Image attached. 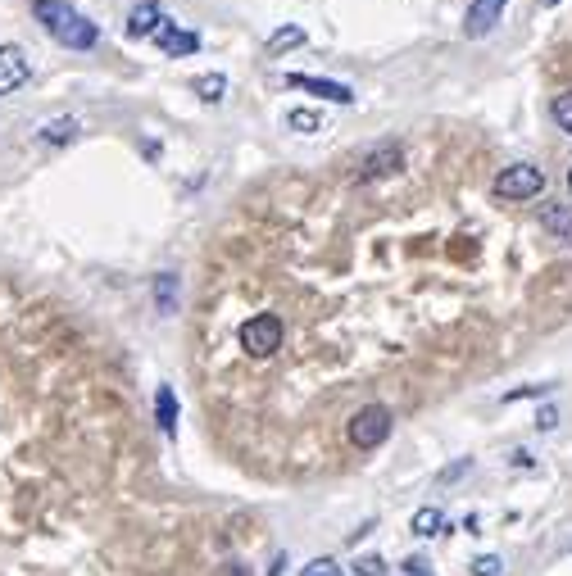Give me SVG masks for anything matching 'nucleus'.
<instances>
[{
  "label": "nucleus",
  "instance_id": "f257e3e1",
  "mask_svg": "<svg viewBox=\"0 0 572 576\" xmlns=\"http://www.w3.org/2000/svg\"><path fill=\"white\" fill-rule=\"evenodd\" d=\"M32 14H37V23L50 32V37L69 50H91L100 41V28L87 19V14L73 10L69 0H32Z\"/></svg>",
  "mask_w": 572,
  "mask_h": 576
},
{
  "label": "nucleus",
  "instance_id": "f03ea898",
  "mask_svg": "<svg viewBox=\"0 0 572 576\" xmlns=\"http://www.w3.org/2000/svg\"><path fill=\"white\" fill-rule=\"evenodd\" d=\"M282 341H286V323L277 313H255L250 323H241V350L250 359H273L282 350Z\"/></svg>",
  "mask_w": 572,
  "mask_h": 576
},
{
  "label": "nucleus",
  "instance_id": "7ed1b4c3",
  "mask_svg": "<svg viewBox=\"0 0 572 576\" xmlns=\"http://www.w3.org/2000/svg\"><path fill=\"white\" fill-rule=\"evenodd\" d=\"M391 427H395V413L386 409V404H364V409L350 418L346 436H350L355 450H377V445L391 436Z\"/></svg>",
  "mask_w": 572,
  "mask_h": 576
},
{
  "label": "nucleus",
  "instance_id": "20e7f679",
  "mask_svg": "<svg viewBox=\"0 0 572 576\" xmlns=\"http://www.w3.org/2000/svg\"><path fill=\"white\" fill-rule=\"evenodd\" d=\"M545 191V173L536 164H509L495 177V196L500 200H536Z\"/></svg>",
  "mask_w": 572,
  "mask_h": 576
},
{
  "label": "nucleus",
  "instance_id": "39448f33",
  "mask_svg": "<svg viewBox=\"0 0 572 576\" xmlns=\"http://www.w3.org/2000/svg\"><path fill=\"white\" fill-rule=\"evenodd\" d=\"M28 78H32L28 55H23L19 46H0V96H10V91H19Z\"/></svg>",
  "mask_w": 572,
  "mask_h": 576
},
{
  "label": "nucleus",
  "instance_id": "423d86ee",
  "mask_svg": "<svg viewBox=\"0 0 572 576\" xmlns=\"http://www.w3.org/2000/svg\"><path fill=\"white\" fill-rule=\"evenodd\" d=\"M400 164H405V150H400V146H377L373 155L359 164V182H377V177L395 173Z\"/></svg>",
  "mask_w": 572,
  "mask_h": 576
},
{
  "label": "nucleus",
  "instance_id": "0eeeda50",
  "mask_svg": "<svg viewBox=\"0 0 572 576\" xmlns=\"http://www.w3.org/2000/svg\"><path fill=\"white\" fill-rule=\"evenodd\" d=\"M500 14H504V0H473V5H468V19H464V32L468 37H486V32L500 23Z\"/></svg>",
  "mask_w": 572,
  "mask_h": 576
},
{
  "label": "nucleus",
  "instance_id": "6e6552de",
  "mask_svg": "<svg viewBox=\"0 0 572 576\" xmlns=\"http://www.w3.org/2000/svg\"><path fill=\"white\" fill-rule=\"evenodd\" d=\"M291 87H300V91H314V96H327V100H336V105H350L355 100V91L346 87V82H323V78H305V73H291Z\"/></svg>",
  "mask_w": 572,
  "mask_h": 576
},
{
  "label": "nucleus",
  "instance_id": "1a4fd4ad",
  "mask_svg": "<svg viewBox=\"0 0 572 576\" xmlns=\"http://www.w3.org/2000/svg\"><path fill=\"white\" fill-rule=\"evenodd\" d=\"M159 28H164V14H159L155 0H146L128 14V37H159Z\"/></svg>",
  "mask_w": 572,
  "mask_h": 576
},
{
  "label": "nucleus",
  "instance_id": "9d476101",
  "mask_svg": "<svg viewBox=\"0 0 572 576\" xmlns=\"http://www.w3.org/2000/svg\"><path fill=\"white\" fill-rule=\"evenodd\" d=\"M541 227L550 236H559V241L572 245V209L568 205H545L541 209Z\"/></svg>",
  "mask_w": 572,
  "mask_h": 576
},
{
  "label": "nucleus",
  "instance_id": "9b49d317",
  "mask_svg": "<svg viewBox=\"0 0 572 576\" xmlns=\"http://www.w3.org/2000/svg\"><path fill=\"white\" fill-rule=\"evenodd\" d=\"M159 50L164 55H191V50H200V37L196 32H178V28H159Z\"/></svg>",
  "mask_w": 572,
  "mask_h": 576
},
{
  "label": "nucleus",
  "instance_id": "f8f14e48",
  "mask_svg": "<svg viewBox=\"0 0 572 576\" xmlns=\"http://www.w3.org/2000/svg\"><path fill=\"white\" fill-rule=\"evenodd\" d=\"M155 418H159V431H164V436H173V431H178V400H173V386H159Z\"/></svg>",
  "mask_w": 572,
  "mask_h": 576
},
{
  "label": "nucleus",
  "instance_id": "ddd939ff",
  "mask_svg": "<svg viewBox=\"0 0 572 576\" xmlns=\"http://www.w3.org/2000/svg\"><path fill=\"white\" fill-rule=\"evenodd\" d=\"M441 527H445L441 508H418V513H414V536H436Z\"/></svg>",
  "mask_w": 572,
  "mask_h": 576
},
{
  "label": "nucleus",
  "instance_id": "4468645a",
  "mask_svg": "<svg viewBox=\"0 0 572 576\" xmlns=\"http://www.w3.org/2000/svg\"><path fill=\"white\" fill-rule=\"evenodd\" d=\"M73 132H78L73 118H55V123L41 127V141H55V146H60V141H73Z\"/></svg>",
  "mask_w": 572,
  "mask_h": 576
},
{
  "label": "nucleus",
  "instance_id": "2eb2a0df",
  "mask_svg": "<svg viewBox=\"0 0 572 576\" xmlns=\"http://www.w3.org/2000/svg\"><path fill=\"white\" fill-rule=\"evenodd\" d=\"M286 127H291V132H318L323 118H318L314 109H291V114H286Z\"/></svg>",
  "mask_w": 572,
  "mask_h": 576
},
{
  "label": "nucleus",
  "instance_id": "dca6fc26",
  "mask_svg": "<svg viewBox=\"0 0 572 576\" xmlns=\"http://www.w3.org/2000/svg\"><path fill=\"white\" fill-rule=\"evenodd\" d=\"M550 114H554V123H559L563 132H568V137H572V96H554Z\"/></svg>",
  "mask_w": 572,
  "mask_h": 576
},
{
  "label": "nucleus",
  "instance_id": "f3484780",
  "mask_svg": "<svg viewBox=\"0 0 572 576\" xmlns=\"http://www.w3.org/2000/svg\"><path fill=\"white\" fill-rule=\"evenodd\" d=\"M196 91H200L205 100H218V96L227 91V78H223V73H214V78H200V82H196Z\"/></svg>",
  "mask_w": 572,
  "mask_h": 576
},
{
  "label": "nucleus",
  "instance_id": "a211bd4d",
  "mask_svg": "<svg viewBox=\"0 0 572 576\" xmlns=\"http://www.w3.org/2000/svg\"><path fill=\"white\" fill-rule=\"evenodd\" d=\"M300 576H341V563L336 558H314V563H305Z\"/></svg>",
  "mask_w": 572,
  "mask_h": 576
},
{
  "label": "nucleus",
  "instance_id": "6ab92c4d",
  "mask_svg": "<svg viewBox=\"0 0 572 576\" xmlns=\"http://www.w3.org/2000/svg\"><path fill=\"white\" fill-rule=\"evenodd\" d=\"M500 572H504V558L500 554H482L473 563V576H500Z\"/></svg>",
  "mask_w": 572,
  "mask_h": 576
},
{
  "label": "nucleus",
  "instance_id": "aec40b11",
  "mask_svg": "<svg viewBox=\"0 0 572 576\" xmlns=\"http://www.w3.org/2000/svg\"><path fill=\"white\" fill-rule=\"evenodd\" d=\"M300 41H305V32H300V28H282V32H273L268 50H286V46H300Z\"/></svg>",
  "mask_w": 572,
  "mask_h": 576
},
{
  "label": "nucleus",
  "instance_id": "412c9836",
  "mask_svg": "<svg viewBox=\"0 0 572 576\" xmlns=\"http://www.w3.org/2000/svg\"><path fill=\"white\" fill-rule=\"evenodd\" d=\"M355 572H359V576H382V572H386V563H382V558H359Z\"/></svg>",
  "mask_w": 572,
  "mask_h": 576
},
{
  "label": "nucleus",
  "instance_id": "4be33fe9",
  "mask_svg": "<svg viewBox=\"0 0 572 576\" xmlns=\"http://www.w3.org/2000/svg\"><path fill=\"white\" fill-rule=\"evenodd\" d=\"M159 309H173V277H159Z\"/></svg>",
  "mask_w": 572,
  "mask_h": 576
},
{
  "label": "nucleus",
  "instance_id": "5701e85b",
  "mask_svg": "<svg viewBox=\"0 0 572 576\" xmlns=\"http://www.w3.org/2000/svg\"><path fill=\"white\" fill-rule=\"evenodd\" d=\"M405 572H409V576H427V572H432V563L418 554V558H409V563H405Z\"/></svg>",
  "mask_w": 572,
  "mask_h": 576
},
{
  "label": "nucleus",
  "instance_id": "b1692460",
  "mask_svg": "<svg viewBox=\"0 0 572 576\" xmlns=\"http://www.w3.org/2000/svg\"><path fill=\"white\" fill-rule=\"evenodd\" d=\"M459 472H468V459H459L454 468H445V472H441V481H459Z\"/></svg>",
  "mask_w": 572,
  "mask_h": 576
},
{
  "label": "nucleus",
  "instance_id": "393cba45",
  "mask_svg": "<svg viewBox=\"0 0 572 576\" xmlns=\"http://www.w3.org/2000/svg\"><path fill=\"white\" fill-rule=\"evenodd\" d=\"M554 422H559V413H554V409H541V418H536V427H545V431H550Z\"/></svg>",
  "mask_w": 572,
  "mask_h": 576
},
{
  "label": "nucleus",
  "instance_id": "a878e982",
  "mask_svg": "<svg viewBox=\"0 0 572 576\" xmlns=\"http://www.w3.org/2000/svg\"><path fill=\"white\" fill-rule=\"evenodd\" d=\"M568 191H572V168H568Z\"/></svg>",
  "mask_w": 572,
  "mask_h": 576
},
{
  "label": "nucleus",
  "instance_id": "bb28decb",
  "mask_svg": "<svg viewBox=\"0 0 572 576\" xmlns=\"http://www.w3.org/2000/svg\"><path fill=\"white\" fill-rule=\"evenodd\" d=\"M541 5H559V0H541Z\"/></svg>",
  "mask_w": 572,
  "mask_h": 576
}]
</instances>
